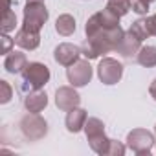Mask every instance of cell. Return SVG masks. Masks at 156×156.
<instances>
[{
    "label": "cell",
    "instance_id": "obj_1",
    "mask_svg": "<svg viewBox=\"0 0 156 156\" xmlns=\"http://www.w3.org/2000/svg\"><path fill=\"white\" fill-rule=\"evenodd\" d=\"M50 81V68L42 62H28L26 70L22 72V85L20 90L24 94L42 90V87Z\"/></svg>",
    "mask_w": 156,
    "mask_h": 156
},
{
    "label": "cell",
    "instance_id": "obj_2",
    "mask_svg": "<svg viewBox=\"0 0 156 156\" xmlns=\"http://www.w3.org/2000/svg\"><path fill=\"white\" fill-rule=\"evenodd\" d=\"M85 134H87V140L90 143V149L98 154H107L108 156V151H110V143L112 140L107 138L105 134V125L99 118H88L87 123H85Z\"/></svg>",
    "mask_w": 156,
    "mask_h": 156
},
{
    "label": "cell",
    "instance_id": "obj_3",
    "mask_svg": "<svg viewBox=\"0 0 156 156\" xmlns=\"http://www.w3.org/2000/svg\"><path fill=\"white\" fill-rule=\"evenodd\" d=\"M50 13L44 6V2H26L24 8V19H22V28L30 31H41L42 26L46 24Z\"/></svg>",
    "mask_w": 156,
    "mask_h": 156
},
{
    "label": "cell",
    "instance_id": "obj_4",
    "mask_svg": "<svg viewBox=\"0 0 156 156\" xmlns=\"http://www.w3.org/2000/svg\"><path fill=\"white\" fill-rule=\"evenodd\" d=\"M19 127H20L24 138L30 140V141H39V140H42L48 134V123H46V119L42 116H39V114H33V112H28L20 119Z\"/></svg>",
    "mask_w": 156,
    "mask_h": 156
},
{
    "label": "cell",
    "instance_id": "obj_5",
    "mask_svg": "<svg viewBox=\"0 0 156 156\" xmlns=\"http://www.w3.org/2000/svg\"><path fill=\"white\" fill-rule=\"evenodd\" d=\"M127 145L132 152L143 156V154H151L152 147L156 145V136L145 129H132L127 134Z\"/></svg>",
    "mask_w": 156,
    "mask_h": 156
},
{
    "label": "cell",
    "instance_id": "obj_6",
    "mask_svg": "<svg viewBox=\"0 0 156 156\" xmlns=\"http://www.w3.org/2000/svg\"><path fill=\"white\" fill-rule=\"evenodd\" d=\"M66 79L72 87L81 88L87 87L92 79V66L88 59H79L77 62H73L72 66L66 68Z\"/></svg>",
    "mask_w": 156,
    "mask_h": 156
},
{
    "label": "cell",
    "instance_id": "obj_7",
    "mask_svg": "<svg viewBox=\"0 0 156 156\" xmlns=\"http://www.w3.org/2000/svg\"><path fill=\"white\" fill-rule=\"evenodd\" d=\"M98 77L103 85H116L123 77V64L118 59L103 57L98 64Z\"/></svg>",
    "mask_w": 156,
    "mask_h": 156
},
{
    "label": "cell",
    "instance_id": "obj_8",
    "mask_svg": "<svg viewBox=\"0 0 156 156\" xmlns=\"http://www.w3.org/2000/svg\"><path fill=\"white\" fill-rule=\"evenodd\" d=\"M83 55V50L81 46H77V44H72V42H61L55 51H53V59L62 64V66H72L73 62L79 61V57Z\"/></svg>",
    "mask_w": 156,
    "mask_h": 156
},
{
    "label": "cell",
    "instance_id": "obj_9",
    "mask_svg": "<svg viewBox=\"0 0 156 156\" xmlns=\"http://www.w3.org/2000/svg\"><path fill=\"white\" fill-rule=\"evenodd\" d=\"M79 103H81V96L77 94L75 87L70 85V87H59L57 88V92H55V105H57V108L68 112L72 108H77Z\"/></svg>",
    "mask_w": 156,
    "mask_h": 156
},
{
    "label": "cell",
    "instance_id": "obj_10",
    "mask_svg": "<svg viewBox=\"0 0 156 156\" xmlns=\"http://www.w3.org/2000/svg\"><path fill=\"white\" fill-rule=\"evenodd\" d=\"M141 42H143V41H140V39L129 30V31H125V35H123V39H121V42H119V46H118L116 51H118L123 59H132V57H136L138 51L141 50Z\"/></svg>",
    "mask_w": 156,
    "mask_h": 156
},
{
    "label": "cell",
    "instance_id": "obj_11",
    "mask_svg": "<svg viewBox=\"0 0 156 156\" xmlns=\"http://www.w3.org/2000/svg\"><path fill=\"white\" fill-rule=\"evenodd\" d=\"M87 119H88V114H87V110H85V108H79V107H77V108L68 110L66 119H64L68 132L77 134V132L85 130V123H87Z\"/></svg>",
    "mask_w": 156,
    "mask_h": 156
},
{
    "label": "cell",
    "instance_id": "obj_12",
    "mask_svg": "<svg viewBox=\"0 0 156 156\" xmlns=\"http://www.w3.org/2000/svg\"><path fill=\"white\" fill-rule=\"evenodd\" d=\"M15 44L22 50H37L39 44H41V35L37 31H30L26 28H20L17 33H15Z\"/></svg>",
    "mask_w": 156,
    "mask_h": 156
},
{
    "label": "cell",
    "instance_id": "obj_13",
    "mask_svg": "<svg viewBox=\"0 0 156 156\" xmlns=\"http://www.w3.org/2000/svg\"><path fill=\"white\" fill-rule=\"evenodd\" d=\"M46 105H48V96H46V92H42V90L30 92V94H26V98H24V108H26L28 112L39 114V112H42V110L46 108Z\"/></svg>",
    "mask_w": 156,
    "mask_h": 156
},
{
    "label": "cell",
    "instance_id": "obj_14",
    "mask_svg": "<svg viewBox=\"0 0 156 156\" xmlns=\"http://www.w3.org/2000/svg\"><path fill=\"white\" fill-rule=\"evenodd\" d=\"M28 66V59L22 51H9L6 55V61H4V68L6 72L17 75V73H22Z\"/></svg>",
    "mask_w": 156,
    "mask_h": 156
},
{
    "label": "cell",
    "instance_id": "obj_15",
    "mask_svg": "<svg viewBox=\"0 0 156 156\" xmlns=\"http://www.w3.org/2000/svg\"><path fill=\"white\" fill-rule=\"evenodd\" d=\"M55 31L62 37H70L73 31H75V19L68 13H62L57 17L55 20Z\"/></svg>",
    "mask_w": 156,
    "mask_h": 156
},
{
    "label": "cell",
    "instance_id": "obj_16",
    "mask_svg": "<svg viewBox=\"0 0 156 156\" xmlns=\"http://www.w3.org/2000/svg\"><path fill=\"white\" fill-rule=\"evenodd\" d=\"M136 61L145 68L156 66V46H141V50L136 55Z\"/></svg>",
    "mask_w": 156,
    "mask_h": 156
},
{
    "label": "cell",
    "instance_id": "obj_17",
    "mask_svg": "<svg viewBox=\"0 0 156 156\" xmlns=\"http://www.w3.org/2000/svg\"><path fill=\"white\" fill-rule=\"evenodd\" d=\"M107 9L112 11L114 15H118L119 19L125 17L132 8H130V0H108L107 2Z\"/></svg>",
    "mask_w": 156,
    "mask_h": 156
},
{
    "label": "cell",
    "instance_id": "obj_18",
    "mask_svg": "<svg viewBox=\"0 0 156 156\" xmlns=\"http://www.w3.org/2000/svg\"><path fill=\"white\" fill-rule=\"evenodd\" d=\"M140 41H145V39H149L151 37V33H149V28H147V22H145V19H138L136 22H132V26L129 28Z\"/></svg>",
    "mask_w": 156,
    "mask_h": 156
},
{
    "label": "cell",
    "instance_id": "obj_19",
    "mask_svg": "<svg viewBox=\"0 0 156 156\" xmlns=\"http://www.w3.org/2000/svg\"><path fill=\"white\" fill-rule=\"evenodd\" d=\"M17 26V15L13 9H8L4 11V19H2V33H9L13 31Z\"/></svg>",
    "mask_w": 156,
    "mask_h": 156
},
{
    "label": "cell",
    "instance_id": "obj_20",
    "mask_svg": "<svg viewBox=\"0 0 156 156\" xmlns=\"http://www.w3.org/2000/svg\"><path fill=\"white\" fill-rule=\"evenodd\" d=\"M0 103L2 105H6V103H9L11 101V98H13V88H11V85L8 83V81H0Z\"/></svg>",
    "mask_w": 156,
    "mask_h": 156
},
{
    "label": "cell",
    "instance_id": "obj_21",
    "mask_svg": "<svg viewBox=\"0 0 156 156\" xmlns=\"http://www.w3.org/2000/svg\"><path fill=\"white\" fill-rule=\"evenodd\" d=\"M149 6H151V0H130V8L138 15H145L149 11Z\"/></svg>",
    "mask_w": 156,
    "mask_h": 156
},
{
    "label": "cell",
    "instance_id": "obj_22",
    "mask_svg": "<svg viewBox=\"0 0 156 156\" xmlns=\"http://www.w3.org/2000/svg\"><path fill=\"white\" fill-rule=\"evenodd\" d=\"M2 46H0V53H4V55H8L9 51H11V48L15 46V39H11V37H8V33H2Z\"/></svg>",
    "mask_w": 156,
    "mask_h": 156
},
{
    "label": "cell",
    "instance_id": "obj_23",
    "mask_svg": "<svg viewBox=\"0 0 156 156\" xmlns=\"http://www.w3.org/2000/svg\"><path fill=\"white\" fill-rule=\"evenodd\" d=\"M125 154V145L121 141H116L112 140L110 143V151H108V156H123Z\"/></svg>",
    "mask_w": 156,
    "mask_h": 156
},
{
    "label": "cell",
    "instance_id": "obj_24",
    "mask_svg": "<svg viewBox=\"0 0 156 156\" xmlns=\"http://www.w3.org/2000/svg\"><path fill=\"white\" fill-rule=\"evenodd\" d=\"M145 22H147L149 33L156 37V13H154V15H151V17H147V19H145Z\"/></svg>",
    "mask_w": 156,
    "mask_h": 156
},
{
    "label": "cell",
    "instance_id": "obj_25",
    "mask_svg": "<svg viewBox=\"0 0 156 156\" xmlns=\"http://www.w3.org/2000/svg\"><path fill=\"white\" fill-rule=\"evenodd\" d=\"M149 94H151V98L156 101V79L151 83V87H149Z\"/></svg>",
    "mask_w": 156,
    "mask_h": 156
},
{
    "label": "cell",
    "instance_id": "obj_26",
    "mask_svg": "<svg viewBox=\"0 0 156 156\" xmlns=\"http://www.w3.org/2000/svg\"><path fill=\"white\" fill-rule=\"evenodd\" d=\"M11 9V0H4V11Z\"/></svg>",
    "mask_w": 156,
    "mask_h": 156
},
{
    "label": "cell",
    "instance_id": "obj_27",
    "mask_svg": "<svg viewBox=\"0 0 156 156\" xmlns=\"http://www.w3.org/2000/svg\"><path fill=\"white\" fill-rule=\"evenodd\" d=\"M26 2H44V0H26Z\"/></svg>",
    "mask_w": 156,
    "mask_h": 156
},
{
    "label": "cell",
    "instance_id": "obj_28",
    "mask_svg": "<svg viewBox=\"0 0 156 156\" xmlns=\"http://www.w3.org/2000/svg\"><path fill=\"white\" fill-rule=\"evenodd\" d=\"M154 136H156V127H154Z\"/></svg>",
    "mask_w": 156,
    "mask_h": 156
},
{
    "label": "cell",
    "instance_id": "obj_29",
    "mask_svg": "<svg viewBox=\"0 0 156 156\" xmlns=\"http://www.w3.org/2000/svg\"><path fill=\"white\" fill-rule=\"evenodd\" d=\"M151 2H154V0H151Z\"/></svg>",
    "mask_w": 156,
    "mask_h": 156
}]
</instances>
